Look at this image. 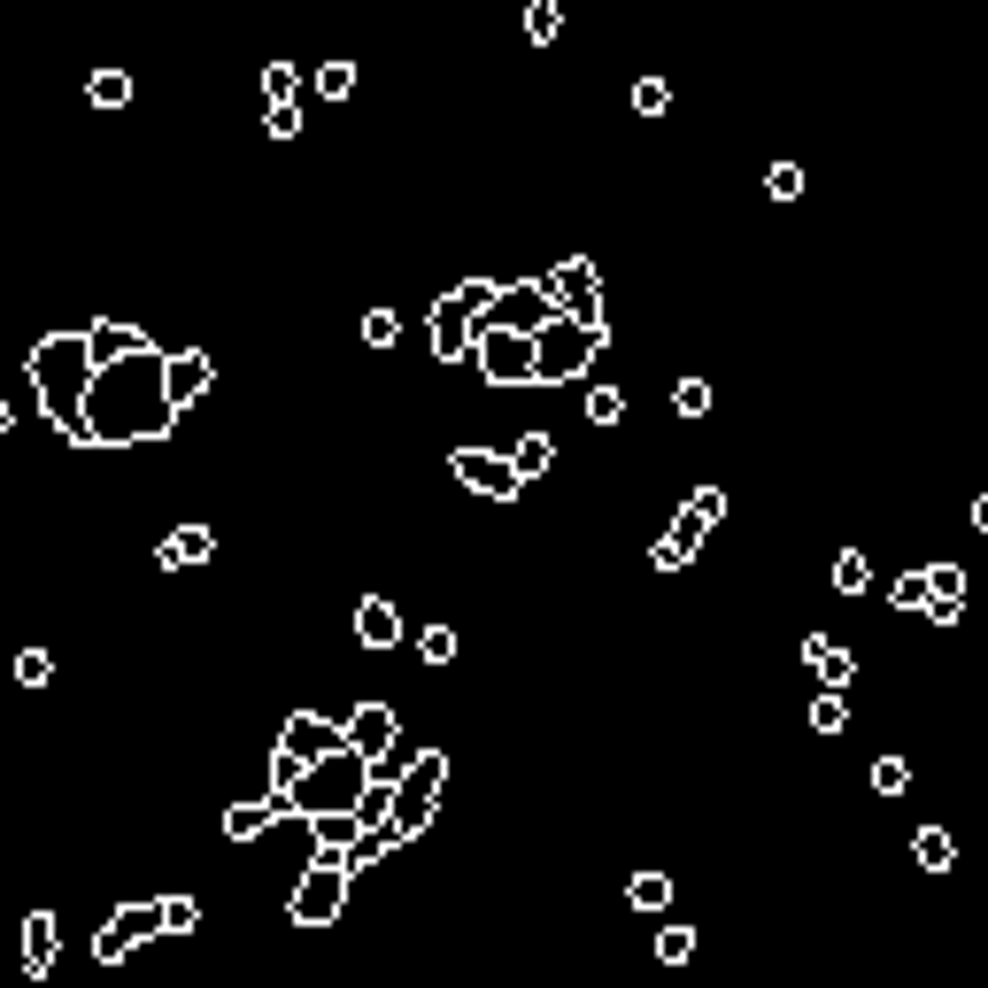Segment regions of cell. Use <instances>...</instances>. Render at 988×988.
I'll list each match as a JSON object with an SVG mask.
<instances>
[{
	"instance_id": "obj_42",
	"label": "cell",
	"mask_w": 988,
	"mask_h": 988,
	"mask_svg": "<svg viewBox=\"0 0 988 988\" xmlns=\"http://www.w3.org/2000/svg\"><path fill=\"white\" fill-rule=\"evenodd\" d=\"M47 679H54V657L47 649H23L16 657V687H47Z\"/></svg>"
},
{
	"instance_id": "obj_28",
	"label": "cell",
	"mask_w": 988,
	"mask_h": 988,
	"mask_svg": "<svg viewBox=\"0 0 988 988\" xmlns=\"http://www.w3.org/2000/svg\"><path fill=\"white\" fill-rule=\"evenodd\" d=\"M386 849H402V841H394V826L379 819V826H363V834H355V849H347V857H340V865H347V873H355V865H379V857H386Z\"/></svg>"
},
{
	"instance_id": "obj_44",
	"label": "cell",
	"mask_w": 988,
	"mask_h": 988,
	"mask_svg": "<svg viewBox=\"0 0 988 988\" xmlns=\"http://www.w3.org/2000/svg\"><path fill=\"white\" fill-rule=\"evenodd\" d=\"M765 193H773V201H804V170H796V163H773Z\"/></svg>"
},
{
	"instance_id": "obj_4",
	"label": "cell",
	"mask_w": 988,
	"mask_h": 988,
	"mask_svg": "<svg viewBox=\"0 0 988 988\" xmlns=\"http://www.w3.org/2000/svg\"><path fill=\"white\" fill-rule=\"evenodd\" d=\"M541 294L556 302V317L564 325H587V332H611V310H603V271L587 263V255H564L548 279H541Z\"/></svg>"
},
{
	"instance_id": "obj_5",
	"label": "cell",
	"mask_w": 988,
	"mask_h": 988,
	"mask_svg": "<svg viewBox=\"0 0 988 988\" xmlns=\"http://www.w3.org/2000/svg\"><path fill=\"white\" fill-rule=\"evenodd\" d=\"M448 788V757L441 749H425L402 780H394V804H386V826H394V841H417L425 826H433V796Z\"/></svg>"
},
{
	"instance_id": "obj_6",
	"label": "cell",
	"mask_w": 988,
	"mask_h": 988,
	"mask_svg": "<svg viewBox=\"0 0 988 988\" xmlns=\"http://www.w3.org/2000/svg\"><path fill=\"white\" fill-rule=\"evenodd\" d=\"M603 340H611V332H587V325H564V317H556V325L533 340V386L579 379V371H587V363L603 355Z\"/></svg>"
},
{
	"instance_id": "obj_8",
	"label": "cell",
	"mask_w": 988,
	"mask_h": 988,
	"mask_svg": "<svg viewBox=\"0 0 988 988\" xmlns=\"http://www.w3.org/2000/svg\"><path fill=\"white\" fill-rule=\"evenodd\" d=\"M487 332H517V340H541L556 325V302L541 294V279H517V286H494V310L480 317Z\"/></svg>"
},
{
	"instance_id": "obj_14",
	"label": "cell",
	"mask_w": 988,
	"mask_h": 988,
	"mask_svg": "<svg viewBox=\"0 0 988 988\" xmlns=\"http://www.w3.org/2000/svg\"><path fill=\"white\" fill-rule=\"evenodd\" d=\"M132 355H148V332L124 325V317H93L85 325V363L93 371H117V363H132Z\"/></svg>"
},
{
	"instance_id": "obj_48",
	"label": "cell",
	"mask_w": 988,
	"mask_h": 988,
	"mask_svg": "<svg viewBox=\"0 0 988 988\" xmlns=\"http://www.w3.org/2000/svg\"><path fill=\"white\" fill-rule=\"evenodd\" d=\"M974 525H981V533H988V494H974Z\"/></svg>"
},
{
	"instance_id": "obj_34",
	"label": "cell",
	"mask_w": 988,
	"mask_h": 988,
	"mask_svg": "<svg viewBox=\"0 0 988 988\" xmlns=\"http://www.w3.org/2000/svg\"><path fill=\"white\" fill-rule=\"evenodd\" d=\"M355 93V62H317V101H347Z\"/></svg>"
},
{
	"instance_id": "obj_45",
	"label": "cell",
	"mask_w": 988,
	"mask_h": 988,
	"mask_svg": "<svg viewBox=\"0 0 988 988\" xmlns=\"http://www.w3.org/2000/svg\"><path fill=\"white\" fill-rule=\"evenodd\" d=\"M687 517L718 525V517H726V487H695V494H687Z\"/></svg>"
},
{
	"instance_id": "obj_18",
	"label": "cell",
	"mask_w": 988,
	"mask_h": 988,
	"mask_svg": "<svg viewBox=\"0 0 988 988\" xmlns=\"http://www.w3.org/2000/svg\"><path fill=\"white\" fill-rule=\"evenodd\" d=\"M804 664H811V679H819L826 695H841V687L857 679V657H849L841 642H826V634H804Z\"/></svg>"
},
{
	"instance_id": "obj_33",
	"label": "cell",
	"mask_w": 988,
	"mask_h": 988,
	"mask_svg": "<svg viewBox=\"0 0 988 988\" xmlns=\"http://www.w3.org/2000/svg\"><path fill=\"white\" fill-rule=\"evenodd\" d=\"M841 726H849V695H811V734H841Z\"/></svg>"
},
{
	"instance_id": "obj_11",
	"label": "cell",
	"mask_w": 988,
	"mask_h": 988,
	"mask_svg": "<svg viewBox=\"0 0 988 988\" xmlns=\"http://www.w3.org/2000/svg\"><path fill=\"white\" fill-rule=\"evenodd\" d=\"M472 363L487 371L494 386H533V340H517V332H487V325H480Z\"/></svg>"
},
{
	"instance_id": "obj_7",
	"label": "cell",
	"mask_w": 988,
	"mask_h": 988,
	"mask_svg": "<svg viewBox=\"0 0 988 988\" xmlns=\"http://www.w3.org/2000/svg\"><path fill=\"white\" fill-rule=\"evenodd\" d=\"M286 911H294V927H332L347 911V865L340 857H310V873L294 880Z\"/></svg>"
},
{
	"instance_id": "obj_15",
	"label": "cell",
	"mask_w": 988,
	"mask_h": 988,
	"mask_svg": "<svg viewBox=\"0 0 988 988\" xmlns=\"http://www.w3.org/2000/svg\"><path fill=\"white\" fill-rule=\"evenodd\" d=\"M209 379H216V363L201 355V347H185V355H163V402L185 417L201 394H209Z\"/></svg>"
},
{
	"instance_id": "obj_20",
	"label": "cell",
	"mask_w": 988,
	"mask_h": 988,
	"mask_svg": "<svg viewBox=\"0 0 988 988\" xmlns=\"http://www.w3.org/2000/svg\"><path fill=\"white\" fill-rule=\"evenodd\" d=\"M355 642H363V649H402V618H394L386 595H363V603H355Z\"/></svg>"
},
{
	"instance_id": "obj_2",
	"label": "cell",
	"mask_w": 988,
	"mask_h": 988,
	"mask_svg": "<svg viewBox=\"0 0 988 988\" xmlns=\"http://www.w3.org/2000/svg\"><path fill=\"white\" fill-rule=\"evenodd\" d=\"M85 386H93L85 332H47V340L31 347V394H39L47 425H62V441L85 425Z\"/></svg>"
},
{
	"instance_id": "obj_12",
	"label": "cell",
	"mask_w": 988,
	"mask_h": 988,
	"mask_svg": "<svg viewBox=\"0 0 988 988\" xmlns=\"http://www.w3.org/2000/svg\"><path fill=\"white\" fill-rule=\"evenodd\" d=\"M448 472H456L472 494H494V502H517V494H525L502 448H456V456H448Z\"/></svg>"
},
{
	"instance_id": "obj_43",
	"label": "cell",
	"mask_w": 988,
	"mask_h": 988,
	"mask_svg": "<svg viewBox=\"0 0 988 988\" xmlns=\"http://www.w3.org/2000/svg\"><path fill=\"white\" fill-rule=\"evenodd\" d=\"M888 603H896V611H927V572H904V579L888 587Z\"/></svg>"
},
{
	"instance_id": "obj_3",
	"label": "cell",
	"mask_w": 988,
	"mask_h": 988,
	"mask_svg": "<svg viewBox=\"0 0 988 988\" xmlns=\"http://www.w3.org/2000/svg\"><path fill=\"white\" fill-rule=\"evenodd\" d=\"M363 757H347V749H332L325 765H310L302 780H294V796H286V811L294 819H332V811H355L363 804Z\"/></svg>"
},
{
	"instance_id": "obj_16",
	"label": "cell",
	"mask_w": 988,
	"mask_h": 988,
	"mask_svg": "<svg viewBox=\"0 0 988 988\" xmlns=\"http://www.w3.org/2000/svg\"><path fill=\"white\" fill-rule=\"evenodd\" d=\"M472 347H480V325L456 310V294L433 302V363H472Z\"/></svg>"
},
{
	"instance_id": "obj_37",
	"label": "cell",
	"mask_w": 988,
	"mask_h": 988,
	"mask_svg": "<svg viewBox=\"0 0 988 988\" xmlns=\"http://www.w3.org/2000/svg\"><path fill=\"white\" fill-rule=\"evenodd\" d=\"M402 340V317L394 310H363V347H394Z\"/></svg>"
},
{
	"instance_id": "obj_19",
	"label": "cell",
	"mask_w": 988,
	"mask_h": 988,
	"mask_svg": "<svg viewBox=\"0 0 988 988\" xmlns=\"http://www.w3.org/2000/svg\"><path fill=\"white\" fill-rule=\"evenodd\" d=\"M209 556H216V533H209V525H178V533H163V548H155L163 572H193V564H209Z\"/></svg>"
},
{
	"instance_id": "obj_22",
	"label": "cell",
	"mask_w": 988,
	"mask_h": 988,
	"mask_svg": "<svg viewBox=\"0 0 988 988\" xmlns=\"http://www.w3.org/2000/svg\"><path fill=\"white\" fill-rule=\"evenodd\" d=\"M279 819H294L279 796H263V804H232V811H224V834H232V841H263Z\"/></svg>"
},
{
	"instance_id": "obj_26",
	"label": "cell",
	"mask_w": 988,
	"mask_h": 988,
	"mask_svg": "<svg viewBox=\"0 0 988 988\" xmlns=\"http://www.w3.org/2000/svg\"><path fill=\"white\" fill-rule=\"evenodd\" d=\"M85 101H93V109H132V78H124V70H93V78H85Z\"/></svg>"
},
{
	"instance_id": "obj_30",
	"label": "cell",
	"mask_w": 988,
	"mask_h": 988,
	"mask_svg": "<svg viewBox=\"0 0 988 988\" xmlns=\"http://www.w3.org/2000/svg\"><path fill=\"white\" fill-rule=\"evenodd\" d=\"M294 93H302V70H294V62H271V70H263V101H271V109H294Z\"/></svg>"
},
{
	"instance_id": "obj_49",
	"label": "cell",
	"mask_w": 988,
	"mask_h": 988,
	"mask_svg": "<svg viewBox=\"0 0 988 988\" xmlns=\"http://www.w3.org/2000/svg\"><path fill=\"white\" fill-rule=\"evenodd\" d=\"M8 425H16V410H8V394H0V433H8Z\"/></svg>"
},
{
	"instance_id": "obj_38",
	"label": "cell",
	"mask_w": 988,
	"mask_h": 988,
	"mask_svg": "<svg viewBox=\"0 0 988 988\" xmlns=\"http://www.w3.org/2000/svg\"><path fill=\"white\" fill-rule=\"evenodd\" d=\"M201 927V904L193 896H163V935H193Z\"/></svg>"
},
{
	"instance_id": "obj_23",
	"label": "cell",
	"mask_w": 988,
	"mask_h": 988,
	"mask_svg": "<svg viewBox=\"0 0 988 988\" xmlns=\"http://www.w3.org/2000/svg\"><path fill=\"white\" fill-rule=\"evenodd\" d=\"M502 456H510V472H517V487H525V480H541V472L556 464V441H548V433H517Z\"/></svg>"
},
{
	"instance_id": "obj_41",
	"label": "cell",
	"mask_w": 988,
	"mask_h": 988,
	"mask_svg": "<svg viewBox=\"0 0 988 988\" xmlns=\"http://www.w3.org/2000/svg\"><path fill=\"white\" fill-rule=\"evenodd\" d=\"M664 109H672V85L664 78H642L634 85V117H664Z\"/></svg>"
},
{
	"instance_id": "obj_27",
	"label": "cell",
	"mask_w": 988,
	"mask_h": 988,
	"mask_svg": "<svg viewBox=\"0 0 988 988\" xmlns=\"http://www.w3.org/2000/svg\"><path fill=\"white\" fill-rule=\"evenodd\" d=\"M826 579H834V595H865V587H873V556H857V548H841Z\"/></svg>"
},
{
	"instance_id": "obj_13",
	"label": "cell",
	"mask_w": 988,
	"mask_h": 988,
	"mask_svg": "<svg viewBox=\"0 0 988 988\" xmlns=\"http://www.w3.org/2000/svg\"><path fill=\"white\" fill-rule=\"evenodd\" d=\"M332 749H340V726L317 718V710H294V718H286V734H279V757H294L302 773H310V765H325Z\"/></svg>"
},
{
	"instance_id": "obj_29",
	"label": "cell",
	"mask_w": 988,
	"mask_h": 988,
	"mask_svg": "<svg viewBox=\"0 0 988 988\" xmlns=\"http://www.w3.org/2000/svg\"><path fill=\"white\" fill-rule=\"evenodd\" d=\"M626 904H634V911H664V904H672V873H634V880H626Z\"/></svg>"
},
{
	"instance_id": "obj_25",
	"label": "cell",
	"mask_w": 988,
	"mask_h": 988,
	"mask_svg": "<svg viewBox=\"0 0 988 988\" xmlns=\"http://www.w3.org/2000/svg\"><path fill=\"white\" fill-rule=\"evenodd\" d=\"M927 611H966V572L958 564H927Z\"/></svg>"
},
{
	"instance_id": "obj_10",
	"label": "cell",
	"mask_w": 988,
	"mask_h": 988,
	"mask_svg": "<svg viewBox=\"0 0 988 988\" xmlns=\"http://www.w3.org/2000/svg\"><path fill=\"white\" fill-rule=\"evenodd\" d=\"M155 935H163V904H117V919L93 935V958H101V966H117L124 950L155 942Z\"/></svg>"
},
{
	"instance_id": "obj_32",
	"label": "cell",
	"mask_w": 988,
	"mask_h": 988,
	"mask_svg": "<svg viewBox=\"0 0 988 988\" xmlns=\"http://www.w3.org/2000/svg\"><path fill=\"white\" fill-rule=\"evenodd\" d=\"M456 649H464V642H456V626H425V634H417V657H425V672H433V664H456Z\"/></svg>"
},
{
	"instance_id": "obj_9",
	"label": "cell",
	"mask_w": 988,
	"mask_h": 988,
	"mask_svg": "<svg viewBox=\"0 0 988 988\" xmlns=\"http://www.w3.org/2000/svg\"><path fill=\"white\" fill-rule=\"evenodd\" d=\"M394 742H402L394 703H355V710L340 718V749H347V757H363V765H371V757H386Z\"/></svg>"
},
{
	"instance_id": "obj_46",
	"label": "cell",
	"mask_w": 988,
	"mask_h": 988,
	"mask_svg": "<svg viewBox=\"0 0 988 988\" xmlns=\"http://www.w3.org/2000/svg\"><path fill=\"white\" fill-rule=\"evenodd\" d=\"M294 780H302V765H294V757H279V749H271V796H279V804H286V796H294Z\"/></svg>"
},
{
	"instance_id": "obj_31",
	"label": "cell",
	"mask_w": 988,
	"mask_h": 988,
	"mask_svg": "<svg viewBox=\"0 0 988 988\" xmlns=\"http://www.w3.org/2000/svg\"><path fill=\"white\" fill-rule=\"evenodd\" d=\"M904 788H911V757H896V749L873 757V796H904Z\"/></svg>"
},
{
	"instance_id": "obj_40",
	"label": "cell",
	"mask_w": 988,
	"mask_h": 988,
	"mask_svg": "<svg viewBox=\"0 0 988 988\" xmlns=\"http://www.w3.org/2000/svg\"><path fill=\"white\" fill-rule=\"evenodd\" d=\"M618 417H626V394L618 386H595L587 394V425H618Z\"/></svg>"
},
{
	"instance_id": "obj_24",
	"label": "cell",
	"mask_w": 988,
	"mask_h": 988,
	"mask_svg": "<svg viewBox=\"0 0 988 988\" xmlns=\"http://www.w3.org/2000/svg\"><path fill=\"white\" fill-rule=\"evenodd\" d=\"M911 857H919L927 873H950V865H958V834H950V826H919V834H911Z\"/></svg>"
},
{
	"instance_id": "obj_36",
	"label": "cell",
	"mask_w": 988,
	"mask_h": 988,
	"mask_svg": "<svg viewBox=\"0 0 988 988\" xmlns=\"http://www.w3.org/2000/svg\"><path fill=\"white\" fill-rule=\"evenodd\" d=\"M657 958L664 966H687L695 958V927H657Z\"/></svg>"
},
{
	"instance_id": "obj_21",
	"label": "cell",
	"mask_w": 988,
	"mask_h": 988,
	"mask_svg": "<svg viewBox=\"0 0 988 988\" xmlns=\"http://www.w3.org/2000/svg\"><path fill=\"white\" fill-rule=\"evenodd\" d=\"M54 927H62L54 911H31V919H23V974H31V981L54 974Z\"/></svg>"
},
{
	"instance_id": "obj_35",
	"label": "cell",
	"mask_w": 988,
	"mask_h": 988,
	"mask_svg": "<svg viewBox=\"0 0 988 988\" xmlns=\"http://www.w3.org/2000/svg\"><path fill=\"white\" fill-rule=\"evenodd\" d=\"M672 410H679V417H703V410H710V379H695V371H687V379L672 386Z\"/></svg>"
},
{
	"instance_id": "obj_1",
	"label": "cell",
	"mask_w": 988,
	"mask_h": 988,
	"mask_svg": "<svg viewBox=\"0 0 988 988\" xmlns=\"http://www.w3.org/2000/svg\"><path fill=\"white\" fill-rule=\"evenodd\" d=\"M178 410L163 402V355H132L117 371H93L85 386V425L70 433V448H124V441H163Z\"/></svg>"
},
{
	"instance_id": "obj_47",
	"label": "cell",
	"mask_w": 988,
	"mask_h": 988,
	"mask_svg": "<svg viewBox=\"0 0 988 988\" xmlns=\"http://www.w3.org/2000/svg\"><path fill=\"white\" fill-rule=\"evenodd\" d=\"M294 132H302V101L294 109H271V140H294Z\"/></svg>"
},
{
	"instance_id": "obj_39",
	"label": "cell",
	"mask_w": 988,
	"mask_h": 988,
	"mask_svg": "<svg viewBox=\"0 0 988 988\" xmlns=\"http://www.w3.org/2000/svg\"><path fill=\"white\" fill-rule=\"evenodd\" d=\"M556 31H564V16H556L548 0H533V8H525V39H533V47H548Z\"/></svg>"
},
{
	"instance_id": "obj_17",
	"label": "cell",
	"mask_w": 988,
	"mask_h": 988,
	"mask_svg": "<svg viewBox=\"0 0 988 988\" xmlns=\"http://www.w3.org/2000/svg\"><path fill=\"white\" fill-rule=\"evenodd\" d=\"M703 541H710V525L679 510V517H672V525H664V533H657V548H649V564H657V572H679V564H695V548H703Z\"/></svg>"
}]
</instances>
